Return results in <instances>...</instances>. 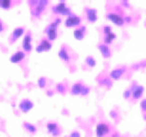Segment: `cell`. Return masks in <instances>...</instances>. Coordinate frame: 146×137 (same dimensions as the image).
<instances>
[{"label": "cell", "mask_w": 146, "mask_h": 137, "mask_svg": "<svg viewBox=\"0 0 146 137\" xmlns=\"http://www.w3.org/2000/svg\"><path fill=\"white\" fill-rule=\"evenodd\" d=\"M108 18L110 20H112V21L117 25H122V23H123V20L121 19V17H119V15H117V14L111 13L108 15Z\"/></svg>", "instance_id": "7a4b0ae2"}, {"label": "cell", "mask_w": 146, "mask_h": 137, "mask_svg": "<svg viewBox=\"0 0 146 137\" xmlns=\"http://www.w3.org/2000/svg\"><path fill=\"white\" fill-rule=\"evenodd\" d=\"M108 132V128L104 124H99L97 126V134L98 136H103Z\"/></svg>", "instance_id": "6da1fadb"}, {"label": "cell", "mask_w": 146, "mask_h": 137, "mask_svg": "<svg viewBox=\"0 0 146 137\" xmlns=\"http://www.w3.org/2000/svg\"><path fill=\"white\" fill-rule=\"evenodd\" d=\"M79 23V18L78 17H76V16H71V17H69V18L66 20V25L68 26H72V25H76V24H78Z\"/></svg>", "instance_id": "3957f363"}]
</instances>
